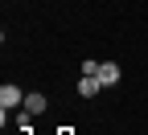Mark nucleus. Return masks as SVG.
I'll list each match as a JSON object with an SVG mask.
<instances>
[{"mask_svg": "<svg viewBox=\"0 0 148 135\" xmlns=\"http://www.w3.org/2000/svg\"><path fill=\"white\" fill-rule=\"evenodd\" d=\"M99 66H103V62H90V57H86V62H82L78 70H82V74H99Z\"/></svg>", "mask_w": 148, "mask_h": 135, "instance_id": "obj_5", "label": "nucleus"}, {"mask_svg": "<svg viewBox=\"0 0 148 135\" xmlns=\"http://www.w3.org/2000/svg\"><path fill=\"white\" fill-rule=\"evenodd\" d=\"M99 90H107V86L99 82V74H82V78H78V94H82V98H95Z\"/></svg>", "mask_w": 148, "mask_h": 135, "instance_id": "obj_2", "label": "nucleus"}, {"mask_svg": "<svg viewBox=\"0 0 148 135\" xmlns=\"http://www.w3.org/2000/svg\"><path fill=\"white\" fill-rule=\"evenodd\" d=\"M0 107H4V111L25 107V90H21V86H12V82H4V86H0Z\"/></svg>", "mask_w": 148, "mask_h": 135, "instance_id": "obj_1", "label": "nucleus"}, {"mask_svg": "<svg viewBox=\"0 0 148 135\" xmlns=\"http://www.w3.org/2000/svg\"><path fill=\"white\" fill-rule=\"evenodd\" d=\"M119 78H123V70H119L115 62H103V66H99V82H103V86H119Z\"/></svg>", "mask_w": 148, "mask_h": 135, "instance_id": "obj_3", "label": "nucleus"}, {"mask_svg": "<svg viewBox=\"0 0 148 135\" xmlns=\"http://www.w3.org/2000/svg\"><path fill=\"white\" fill-rule=\"evenodd\" d=\"M45 107H49L45 94H25V111L29 115H45Z\"/></svg>", "mask_w": 148, "mask_h": 135, "instance_id": "obj_4", "label": "nucleus"}]
</instances>
